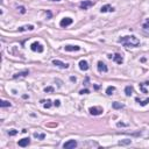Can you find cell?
I'll return each instance as SVG.
<instances>
[{
  "mask_svg": "<svg viewBox=\"0 0 149 149\" xmlns=\"http://www.w3.org/2000/svg\"><path fill=\"white\" fill-rule=\"evenodd\" d=\"M118 41H119V43L124 44L126 48H134V47H137V45L140 44V40L137 39L136 36H134V35L120 37Z\"/></svg>",
  "mask_w": 149,
  "mask_h": 149,
  "instance_id": "6da1fadb",
  "label": "cell"
},
{
  "mask_svg": "<svg viewBox=\"0 0 149 149\" xmlns=\"http://www.w3.org/2000/svg\"><path fill=\"white\" fill-rule=\"evenodd\" d=\"M30 49L33 50V51H35V53H43L44 48H43V45L41 44V43H39V42H34V43H32Z\"/></svg>",
  "mask_w": 149,
  "mask_h": 149,
  "instance_id": "7a4b0ae2",
  "label": "cell"
},
{
  "mask_svg": "<svg viewBox=\"0 0 149 149\" xmlns=\"http://www.w3.org/2000/svg\"><path fill=\"white\" fill-rule=\"evenodd\" d=\"M93 5H94V2L91 1V0H84V1H82V2L79 4V7H80L82 9L85 11V9H89L90 7H92Z\"/></svg>",
  "mask_w": 149,
  "mask_h": 149,
  "instance_id": "3957f363",
  "label": "cell"
},
{
  "mask_svg": "<svg viewBox=\"0 0 149 149\" xmlns=\"http://www.w3.org/2000/svg\"><path fill=\"white\" fill-rule=\"evenodd\" d=\"M76 147H77V141H75V140H69L63 143L64 149H74Z\"/></svg>",
  "mask_w": 149,
  "mask_h": 149,
  "instance_id": "277c9868",
  "label": "cell"
},
{
  "mask_svg": "<svg viewBox=\"0 0 149 149\" xmlns=\"http://www.w3.org/2000/svg\"><path fill=\"white\" fill-rule=\"evenodd\" d=\"M89 112H90V114L91 115H100L104 111H102V108L101 107H90L89 108Z\"/></svg>",
  "mask_w": 149,
  "mask_h": 149,
  "instance_id": "5b68a950",
  "label": "cell"
},
{
  "mask_svg": "<svg viewBox=\"0 0 149 149\" xmlns=\"http://www.w3.org/2000/svg\"><path fill=\"white\" fill-rule=\"evenodd\" d=\"M97 69H98L99 72H107L108 71L107 65L104 63V62H101V61L98 62V64H97Z\"/></svg>",
  "mask_w": 149,
  "mask_h": 149,
  "instance_id": "8992f818",
  "label": "cell"
},
{
  "mask_svg": "<svg viewBox=\"0 0 149 149\" xmlns=\"http://www.w3.org/2000/svg\"><path fill=\"white\" fill-rule=\"evenodd\" d=\"M53 64L56 66H58V68H61V69H68V68H69V64L68 63H63L62 61H58V59H54Z\"/></svg>",
  "mask_w": 149,
  "mask_h": 149,
  "instance_id": "52a82bcc",
  "label": "cell"
},
{
  "mask_svg": "<svg viewBox=\"0 0 149 149\" xmlns=\"http://www.w3.org/2000/svg\"><path fill=\"white\" fill-rule=\"evenodd\" d=\"M72 23V19L71 18H64L61 20V22H59V26L61 27H68L70 26Z\"/></svg>",
  "mask_w": 149,
  "mask_h": 149,
  "instance_id": "ba28073f",
  "label": "cell"
},
{
  "mask_svg": "<svg viewBox=\"0 0 149 149\" xmlns=\"http://www.w3.org/2000/svg\"><path fill=\"white\" fill-rule=\"evenodd\" d=\"M27 75H29V71H28V70H23V71L17 72L15 75H13V78H14V79H18V78H23V77H26Z\"/></svg>",
  "mask_w": 149,
  "mask_h": 149,
  "instance_id": "9c48e42d",
  "label": "cell"
},
{
  "mask_svg": "<svg viewBox=\"0 0 149 149\" xmlns=\"http://www.w3.org/2000/svg\"><path fill=\"white\" fill-rule=\"evenodd\" d=\"M29 143H30V139H29V137H23V139L19 140L18 145L20 146V147H27Z\"/></svg>",
  "mask_w": 149,
  "mask_h": 149,
  "instance_id": "30bf717a",
  "label": "cell"
},
{
  "mask_svg": "<svg viewBox=\"0 0 149 149\" xmlns=\"http://www.w3.org/2000/svg\"><path fill=\"white\" fill-rule=\"evenodd\" d=\"M89 68H90L89 66V63L85 61V59H82V61L79 62V69L82 70V71H88Z\"/></svg>",
  "mask_w": 149,
  "mask_h": 149,
  "instance_id": "8fae6325",
  "label": "cell"
},
{
  "mask_svg": "<svg viewBox=\"0 0 149 149\" xmlns=\"http://www.w3.org/2000/svg\"><path fill=\"white\" fill-rule=\"evenodd\" d=\"M113 61L115 62V63H118V64H122V62H124V58H122V56L120 55V54H115V55H113Z\"/></svg>",
  "mask_w": 149,
  "mask_h": 149,
  "instance_id": "7c38bea8",
  "label": "cell"
},
{
  "mask_svg": "<svg viewBox=\"0 0 149 149\" xmlns=\"http://www.w3.org/2000/svg\"><path fill=\"white\" fill-rule=\"evenodd\" d=\"M19 32H27V30H34V26L33 25H26L22 27H19L18 28Z\"/></svg>",
  "mask_w": 149,
  "mask_h": 149,
  "instance_id": "4fadbf2b",
  "label": "cell"
},
{
  "mask_svg": "<svg viewBox=\"0 0 149 149\" xmlns=\"http://www.w3.org/2000/svg\"><path fill=\"white\" fill-rule=\"evenodd\" d=\"M64 49H65V51H78L80 50V47L79 45H65Z\"/></svg>",
  "mask_w": 149,
  "mask_h": 149,
  "instance_id": "5bb4252c",
  "label": "cell"
},
{
  "mask_svg": "<svg viewBox=\"0 0 149 149\" xmlns=\"http://www.w3.org/2000/svg\"><path fill=\"white\" fill-rule=\"evenodd\" d=\"M114 8H113L111 5H105V6H102L101 8H100V12L101 13H106V12H113Z\"/></svg>",
  "mask_w": 149,
  "mask_h": 149,
  "instance_id": "9a60e30c",
  "label": "cell"
},
{
  "mask_svg": "<svg viewBox=\"0 0 149 149\" xmlns=\"http://www.w3.org/2000/svg\"><path fill=\"white\" fill-rule=\"evenodd\" d=\"M116 89L114 88V86H108V88L106 89V94L107 96H112V94H114Z\"/></svg>",
  "mask_w": 149,
  "mask_h": 149,
  "instance_id": "2e32d148",
  "label": "cell"
},
{
  "mask_svg": "<svg viewBox=\"0 0 149 149\" xmlns=\"http://www.w3.org/2000/svg\"><path fill=\"white\" fill-rule=\"evenodd\" d=\"M125 93H126L127 97H131L133 94V86H126V89H125Z\"/></svg>",
  "mask_w": 149,
  "mask_h": 149,
  "instance_id": "e0dca14e",
  "label": "cell"
},
{
  "mask_svg": "<svg viewBox=\"0 0 149 149\" xmlns=\"http://www.w3.org/2000/svg\"><path fill=\"white\" fill-rule=\"evenodd\" d=\"M41 102L43 104L44 108H50V107H51V100H49V99H47V100H41Z\"/></svg>",
  "mask_w": 149,
  "mask_h": 149,
  "instance_id": "ac0fdd59",
  "label": "cell"
},
{
  "mask_svg": "<svg viewBox=\"0 0 149 149\" xmlns=\"http://www.w3.org/2000/svg\"><path fill=\"white\" fill-rule=\"evenodd\" d=\"M112 106H113V108H115V110H121V108L125 107V105L120 104V102H118V101H115V102H113V104H112Z\"/></svg>",
  "mask_w": 149,
  "mask_h": 149,
  "instance_id": "d6986e66",
  "label": "cell"
},
{
  "mask_svg": "<svg viewBox=\"0 0 149 149\" xmlns=\"http://www.w3.org/2000/svg\"><path fill=\"white\" fill-rule=\"evenodd\" d=\"M131 143H132V140H129V139H125V140L119 141V145L120 146H127V145H131Z\"/></svg>",
  "mask_w": 149,
  "mask_h": 149,
  "instance_id": "ffe728a7",
  "label": "cell"
},
{
  "mask_svg": "<svg viewBox=\"0 0 149 149\" xmlns=\"http://www.w3.org/2000/svg\"><path fill=\"white\" fill-rule=\"evenodd\" d=\"M135 100H136V101L139 102V104L141 105V106H146V105H147V104H149V98H147L146 100H140L139 98H136Z\"/></svg>",
  "mask_w": 149,
  "mask_h": 149,
  "instance_id": "44dd1931",
  "label": "cell"
},
{
  "mask_svg": "<svg viewBox=\"0 0 149 149\" xmlns=\"http://www.w3.org/2000/svg\"><path fill=\"white\" fill-rule=\"evenodd\" d=\"M0 106H1V107H9L11 106V102L7 101V100H1V102H0Z\"/></svg>",
  "mask_w": 149,
  "mask_h": 149,
  "instance_id": "7402d4cb",
  "label": "cell"
},
{
  "mask_svg": "<svg viewBox=\"0 0 149 149\" xmlns=\"http://www.w3.org/2000/svg\"><path fill=\"white\" fill-rule=\"evenodd\" d=\"M34 136L36 137V139H40V140H43L45 137V135L44 134H39V133H35L34 134Z\"/></svg>",
  "mask_w": 149,
  "mask_h": 149,
  "instance_id": "603a6c76",
  "label": "cell"
},
{
  "mask_svg": "<svg viewBox=\"0 0 149 149\" xmlns=\"http://www.w3.org/2000/svg\"><path fill=\"white\" fill-rule=\"evenodd\" d=\"M17 134H18L17 129H9V131H8V135H9V136H14V135H17Z\"/></svg>",
  "mask_w": 149,
  "mask_h": 149,
  "instance_id": "cb8c5ba5",
  "label": "cell"
},
{
  "mask_svg": "<svg viewBox=\"0 0 149 149\" xmlns=\"http://www.w3.org/2000/svg\"><path fill=\"white\" fill-rule=\"evenodd\" d=\"M142 27H143L145 29H148V27H149V19H147V20H146V22L142 25Z\"/></svg>",
  "mask_w": 149,
  "mask_h": 149,
  "instance_id": "d4e9b609",
  "label": "cell"
},
{
  "mask_svg": "<svg viewBox=\"0 0 149 149\" xmlns=\"http://www.w3.org/2000/svg\"><path fill=\"white\" fill-rule=\"evenodd\" d=\"M139 86H140V89H141V90H142L143 93H147V90H146V89H145V86H143V83L139 84Z\"/></svg>",
  "mask_w": 149,
  "mask_h": 149,
  "instance_id": "484cf974",
  "label": "cell"
},
{
  "mask_svg": "<svg viewBox=\"0 0 149 149\" xmlns=\"http://www.w3.org/2000/svg\"><path fill=\"white\" fill-rule=\"evenodd\" d=\"M44 92H54V88H51V86H48V88L44 89Z\"/></svg>",
  "mask_w": 149,
  "mask_h": 149,
  "instance_id": "4316f807",
  "label": "cell"
},
{
  "mask_svg": "<svg viewBox=\"0 0 149 149\" xmlns=\"http://www.w3.org/2000/svg\"><path fill=\"white\" fill-rule=\"evenodd\" d=\"M88 93H90V91L88 90V89H85V90H82L79 92V94H88Z\"/></svg>",
  "mask_w": 149,
  "mask_h": 149,
  "instance_id": "83f0119b",
  "label": "cell"
},
{
  "mask_svg": "<svg viewBox=\"0 0 149 149\" xmlns=\"http://www.w3.org/2000/svg\"><path fill=\"white\" fill-rule=\"evenodd\" d=\"M18 9H20V12L22 13V14H25V13H26V8H25V7H23V6H20Z\"/></svg>",
  "mask_w": 149,
  "mask_h": 149,
  "instance_id": "f1b7e54d",
  "label": "cell"
},
{
  "mask_svg": "<svg viewBox=\"0 0 149 149\" xmlns=\"http://www.w3.org/2000/svg\"><path fill=\"white\" fill-rule=\"evenodd\" d=\"M54 105H55L56 107H58L59 105H61V101H59V100L57 99V100H55V101H54Z\"/></svg>",
  "mask_w": 149,
  "mask_h": 149,
  "instance_id": "f546056e",
  "label": "cell"
},
{
  "mask_svg": "<svg viewBox=\"0 0 149 149\" xmlns=\"http://www.w3.org/2000/svg\"><path fill=\"white\" fill-rule=\"evenodd\" d=\"M116 126H118V127H125V126H127V125L122 124V122H118V124H116Z\"/></svg>",
  "mask_w": 149,
  "mask_h": 149,
  "instance_id": "4dcf8cb0",
  "label": "cell"
},
{
  "mask_svg": "<svg viewBox=\"0 0 149 149\" xmlns=\"http://www.w3.org/2000/svg\"><path fill=\"white\" fill-rule=\"evenodd\" d=\"M47 15H48V18H51V13L50 12H47Z\"/></svg>",
  "mask_w": 149,
  "mask_h": 149,
  "instance_id": "1f68e13d",
  "label": "cell"
},
{
  "mask_svg": "<svg viewBox=\"0 0 149 149\" xmlns=\"http://www.w3.org/2000/svg\"><path fill=\"white\" fill-rule=\"evenodd\" d=\"M50 1H61V0H50Z\"/></svg>",
  "mask_w": 149,
  "mask_h": 149,
  "instance_id": "d6a6232c",
  "label": "cell"
}]
</instances>
